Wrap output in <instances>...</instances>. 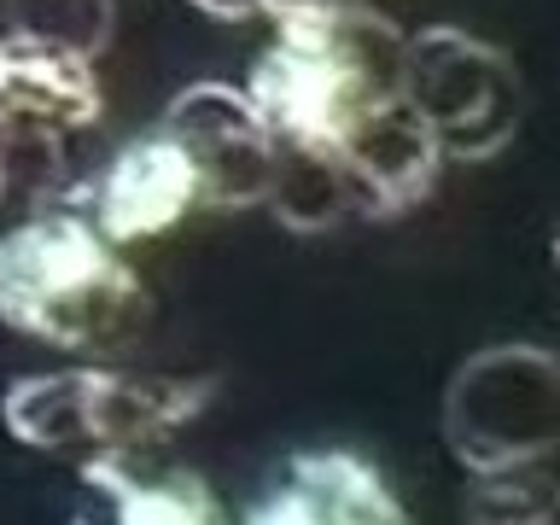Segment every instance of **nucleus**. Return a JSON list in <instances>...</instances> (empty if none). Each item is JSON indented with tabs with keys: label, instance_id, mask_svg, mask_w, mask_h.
Wrapping results in <instances>:
<instances>
[{
	"label": "nucleus",
	"instance_id": "obj_1",
	"mask_svg": "<svg viewBox=\"0 0 560 525\" xmlns=\"http://www.w3.org/2000/svg\"><path fill=\"white\" fill-rule=\"evenodd\" d=\"M147 287L82 210L47 205L0 234V327L59 350H122L147 327Z\"/></svg>",
	"mask_w": 560,
	"mask_h": 525
},
{
	"label": "nucleus",
	"instance_id": "obj_2",
	"mask_svg": "<svg viewBox=\"0 0 560 525\" xmlns=\"http://www.w3.org/2000/svg\"><path fill=\"white\" fill-rule=\"evenodd\" d=\"M409 35L374 7L280 12L245 94L280 147H339L374 105L402 94Z\"/></svg>",
	"mask_w": 560,
	"mask_h": 525
},
{
	"label": "nucleus",
	"instance_id": "obj_3",
	"mask_svg": "<svg viewBox=\"0 0 560 525\" xmlns=\"http://www.w3.org/2000/svg\"><path fill=\"white\" fill-rule=\"evenodd\" d=\"M217 380L117 374V368H65L7 385L0 420L18 444L42 455H100V450H158L170 432L192 427Z\"/></svg>",
	"mask_w": 560,
	"mask_h": 525
},
{
	"label": "nucleus",
	"instance_id": "obj_4",
	"mask_svg": "<svg viewBox=\"0 0 560 525\" xmlns=\"http://www.w3.org/2000/svg\"><path fill=\"white\" fill-rule=\"evenodd\" d=\"M444 444L472 472L537 467L560 450V357L542 345H485L444 385Z\"/></svg>",
	"mask_w": 560,
	"mask_h": 525
},
{
	"label": "nucleus",
	"instance_id": "obj_5",
	"mask_svg": "<svg viewBox=\"0 0 560 525\" xmlns=\"http://www.w3.org/2000/svg\"><path fill=\"white\" fill-rule=\"evenodd\" d=\"M402 100L427 117L444 158L485 164L514 140L525 117V82L502 47L455 24H432L409 35L402 59Z\"/></svg>",
	"mask_w": 560,
	"mask_h": 525
},
{
	"label": "nucleus",
	"instance_id": "obj_6",
	"mask_svg": "<svg viewBox=\"0 0 560 525\" xmlns=\"http://www.w3.org/2000/svg\"><path fill=\"white\" fill-rule=\"evenodd\" d=\"M175 147L192 158L205 187V210H252L269 199L280 140L234 82H187L158 117Z\"/></svg>",
	"mask_w": 560,
	"mask_h": 525
},
{
	"label": "nucleus",
	"instance_id": "obj_7",
	"mask_svg": "<svg viewBox=\"0 0 560 525\" xmlns=\"http://www.w3.org/2000/svg\"><path fill=\"white\" fill-rule=\"evenodd\" d=\"M192 210H205V187L192 158L164 129L129 140L112 152V164L82 192V217L112 245H147L182 228Z\"/></svg>",
	"mask_w": 560,
	"mask_h": 525
},
{
	"label": "nucleus",
	"instance_id": "obj_8",
	"mask_svg": "<svg viewBox=\"0 0 560 525\" xmlns=\"http://www.w3.org/2000/svg\"><path fill=\"white\" fill-rule=\"evenodd\" d=\"M240 525H409L385 472L357 450H298L245 502Z\"/></svg>",
	"mask_w": 560,
	"mask_h": 525
},
{
	"label": "nucleus",
	"instance_id": "obj_9",
	"mask_svg": "<svg viewBox=\"0 0 560 525\" xmlns=\"http://www.w3.org/2000/svg\"><path fill=\"white\" fill-rule=\"evenodd\" d=\"M77 525H228V508L192 467L100 450L77 467Z\"/></svg>",
	"mask_w": 560,
	"mask_h": 525
},
{
	"label": "nucleus",
	"instance_id": "obj_10",
	"mask_svg": "<svg viewBox=\"0 0 560 525\" xmlns=\"http://www.w3.org/2000/svg\"><path fill=\"white\" fill-rule=\"evenodd\" d=\"M339 158L350 170V187H357V210L368 217H402L415 210L427 192L438 187V170H444V147L427 129V117L415 112L409 100H385L374 105L357 129L339 140Z\"/></svg>",
	"mask_w": 560,
	"mask_h": 525
},
{
	"label": "nucleus",
	"instance_id": "obj_11",
	"mask_svg": "<svg viewBox=\"0 0 560 525\" xmlns=\"http://www.w3.org/2000/svg\"><path fill=\"white\" fill-rule=\"evenodd\" d=\"M100 105L105 94H100L94 59L0 30V112L7 117L77 135L88 122H100Z\"/></svg>",
	"mask_w": 560,
	"mask_h": 525
},
{
	"label": "nucleus",
	"instance_id": "obj_12",
	"mask_svg": "<svg viewBox=\"0 0 560 525\" xmlns=\"http://www.w3.org/2000/svg\"><path fill=\"white\" fill-rule=\"evenodd\" d=\"M262 205L275 210V222L287 234H332L345 222H362L339 147H280Z\"/></svg>",
	"mask_w": 560,
	"mask_h": 525
},
{
	"label": "nucleus",
	"instance_id": "obj_13",
	"mask_svg": "<svg viewBox=\"0 0 560 525\" xmlns=\"http://www.w3.org/2000/svg\"><path fill=\"white\" fill-rule=\"evenodd\" d=\"M0 30L30 35L47 47H70L82 59H100L112 47L117 7L112 0H0Z\"/></svg>",
	"mask_w": 560,
	"mask_h": 525
},
{
	"label": "nucleus",
	"instance_id": "obj_14",
	"mask_svg": "<svg viewBox=\"0 0 560 525\" xmlns=\"http://www.w3.org/2000/svg\"><path fill=\"white\" fill-rule=\"evenodd\" d=\"M555 490L537 479V467H514V472H472L467 485V514L462 525H542Z\"/></svg>",
	"mask_w": 560,
	"mask_h": 525
},
{
	"label": "nucleus",
	"instance_id": "obj_15",
	"mask_svg": "<svg viewBox=\"0 0 560 525\" xmlns=\"http://www.w3.org/2000/svg\"><path fill=\"white\" fill-rule=\"evenodd\" d=\"M187 7H199V12H210V18H228V24H240V18L269 12V0H187Z\"/></svg>",
	"mask_w": 560,
	"mask_h": 525
},
{
	"label": "nucleus",
	"instance_id": "obj_16",
	"mask_svg": "<svg viewBox=\"0 0 560 525\" xmlns=\"http://www.w3.org/2000/svg\"><path fill=\"white\" fill-rule=\"evenodd\" d=\"M542 525H560V490L549 497V514H542Z\"/></svg>",
	"mask_w": 560,
	"mask_h": 525
},
{
	"label": "nucleus",
	"instance_id": "obj_17",
	"mask_svg": "<svg viewBox=\"0 0 560 525\" xmlns=\"http://www.w3.org/2000/svg\"><path fill=\"white\" fill-rule=\"evenodd\" d=\"M549 262H555V275H560V222H555V240H549Z\"/></svg>",
	"mask_w": 560,
	"mask_h": 525
},
{
	"label": "nucleus",
	"instance_id": "obj_18",
	"mask_svg": "<svg viewBox=\"0 0 560 525\" xmlns=\"http://www.w3.org/2000/svg\"><path fill=\"white\" fill-rule=\"evenodd\" d=\"M0 205H7V170H0Z\"/></svg>",
	"mask_w": 560,
	"mask_h": 525
}]
</instances>
